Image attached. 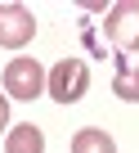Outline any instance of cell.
Here are the masks:
<instances>
[{
	"label": "cell",
	"mask_w": 139,
	"mask_h": 153,
	"mask_svg": "<svg viewBox=\"0 0 139 153\" xmlns=\"http://www.w3.org/2000/svg\"><path fill=\"white\" fill-rule=\"evenodd\" d=\"M49 95L58 99V104H76V99H85V90H90V68H85V59H58L54 68H49Z\"/></svg>",
	"instance_id": "1"
},
{
	"label": "cell",
	"mask_w": 139,
	"mask_h": 153,
	"mask_svg": "<svg viewBox=\"0 0 139 153\" xmlns=\"http://www.w3.org/2000/svg\"><path fill=\"white\" fill-rule=\"evenodd\" d=\"M45 81H49V72L36 59H9V68H5V95H14V99H36L45 90Z\"/></svg>",
	"instance_id": "2"
},
{
	"label": "cell",
	"mask_w": 139,
	"mask_h": 153,
	"mask_svg": "<svg viewBox=\"0 0 139 153\" xmlns=\"http://www.w3.org/2000/svg\"><path fill=\"white\" fill-rule=\"evenodd\" d=\"M103 32L117 50H135L139 45V0H121V5L108 9L103 18Z\"/></svg>",
	"instance_id": "3"
},
{
	"label": "cell",
	"mask_w": 139,
	"mask_h": 153,
	"mask_svg": "<svg viewBox=\"0 0 139 153\" xmlns=\"http://www.w3.org/2000/svg\"><path fill=\"white\" fill-rule=\"evenodd\" d=\"M36 36V18L23 5H0V45L5 50H23Z\"/></svg>",
	"instance_id": "4"
},
{
	"label": "cell",
	"mask_w": 139,
	"mask_h": 153,
	"mask_svg": "<svg viewBox=\"0 0 139 153\" xmlns=\"http://www.w3.org/2000/svg\"><path fill=\"white\" fill-rule=\"evenodd\" d=\"M5 153H45V131L32 126V122L14 126V131L5 135Z\"/></svg>",
	"instance_id": "5"
},
{
	"label": "cell",
	"mask_w": 139,
	"mask_h": 153,
	"mask_svg": "<svg viewBox=\"0 0 139 153\" xmlns=\"http://www.w3.org/2000/svg\"><path fill=\"white\" fill-rule=\"evenodd\" d=\"M72 153H117V144H112V135H108V131L85 126V131H76V135H72Z\"/></svg>",
	"instance_id": "6"
},
{
	"label": "cell",
	"mask_w": 139,
	"mask_h": 153,
	"mask_svg": "<svg viewBox=\"0 0 139 153\" xmlns=\"http://www.w3.org/2000/svg\"><path fill=\"white\" fill-rule=\"evenodd\" d=\"M112 90H117L121 99L139 104V63H130V59H121V63H117V76H112Z\"/></svg>",
	"instance_id": "7"
},
{
	"label": "cell",
	"mask_w": 139,
	"mask_h": 153,
	"mask_svg": "<svg viewBox=\"0 0 139 153\" xmlns=\"http://www.w3.org/2000/svg\"><path fill=\"white\" fill-rule=\"evenodd\" d=\"M9 126V95H0V131Z\"/></svg>",
	"instance_id": "8"
}]
</instances>
